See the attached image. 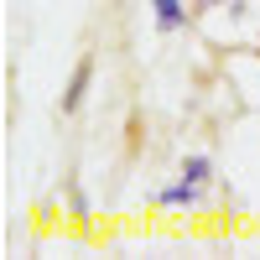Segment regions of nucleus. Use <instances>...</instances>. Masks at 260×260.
<instances>
[{"label":"nucleus","instance_id":"f03ea898","mask_svg":"<svg viewBox=\"0 0 260 260\" xmlns=\"http://www.w3.org/2000/svg\"><path fill=\"white\" fill-rule=\"evenodd\" d=\"M161 203H167V208H192V203H198V182H177V187H167Z\"/></svg>","mask_w":260,"mask_h":260},{"label":"nucleus","instance_id":"f257e3e1","mask_svg":"<svg viewBox=\"0 0 260 260\" xmlns=\"http://www.w3.org/2000/svg\"><path fill=\"white\" fill-rule=\"evenodd\" d=\"M89 78H94V62L83 57L78 68H73V78H68V94H62V110H68V115H73L78 104H83V94H89Z\"/></svg>","mask_w":260,"mask_h":260},{"label":"nucleus","instance_id":"39448f33","mask_svg":"<svg viewBox=\"0 0 260 260\" xmlns=\"http://www.w3.org/2000/svg\"><path fill=\"white\" fill-rule=\"evenodd\" d=\"M198 6H203V11H208V6H219V0H198Z\"/></svg>","mask_w":260,"mask_h":260},{"label":"nucleus","instance_id":"7ed1b4c3","mask_svg":"<svg viewBox=\"0 0 260 260\" xmlns=\"http://www.w3.org/2000/svg\"><path fill=\"white\" fill-rule=\"evenodd\" d=\"M156 26L161 31H177L182 26V0H156Z\"/></svg>","mask_w":260,"mask_h":260},{"label":"nucleus","instance_id":"20e7f679","mask_svg":"<svg viewBox=\"0 0 260 260\" xmlns=\"http://www.w3.org/2000/svg\"><path fill=\"white\" fill-rule=\"evenodd\" d=\"M208 177V156H187L182 161V182H203Z\"/></svg>","mask_w":260,"mask_h":260}]
</instances>
